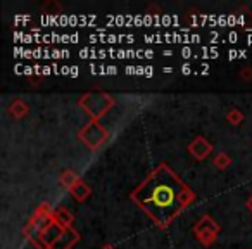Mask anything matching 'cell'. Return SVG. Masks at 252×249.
<instances>
[{
    "instance_id": "6da1fadb",
    "label": "cell",
    "mask_w": 252,
    "mask_h": 249,
    "mask_svg": "<svg viewBox=\"0 0 252 249\" xmlns=\"http://www.w3.org/2000/svg\"><path fill=\"white\" fill-rule=\"evenodd\" d=\"M192 194L187 185L168 168L159 166L133 190L131 199L159 225L166 227L187 206Z\"/></svg>"
}]
</instances>
